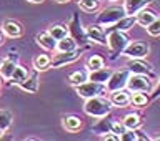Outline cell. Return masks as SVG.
Instances as JSON below:
<instances>
[{
	"mask_svg": "<svg viewBox=\"0 0 160 141\" xmlns=\"http://www.w3.org/2000/svg\"><path fill=\"white\" fill-rule=\"evenodd\" d=\"M130 38L127 37V33L125 32H118V30H113V32H108L107 33V45L110 48V58L115 60L117 57L123 53L125 47L128 45Z\"/></svg>",
	"mask_w": 160,
	"mask_h": 141,
	"instance_id": "obj_2",
	"label": "cell"
},
{
	"mask_svg": "<svg viewBox=\"0 0 160 141\" xmlns=\"http://www.w3.org/2000/svg\"><path fill=\"white\" fill-rule=\"evenodd\" d=\"M155 18H157V13H155L153 10H148L147 7L138 10V12L135 13V20H137V23L142 25V27H147V25L152 23Z\"/></svg>",
	"mask_w": 160,
	"mask_h": 141,
	"instance_id": "obj_20",
	"label": "cell"
},
{
	"mask_svg": "<svg viewBox=\"0 0 160 141\" xmlns=\"http://www.w3.org/2000/svg\"><path fill=\"white\" fill-rule=\"evenodd\" d=\"M18 65V55H13L10 53L7 58L2 60V63H0V77H2L3 80H8L10 77H12L13 70L15 67Z\"/></svg>",
	"mask_w": 160,
	"mask_h": 141,
	"instance_id": "obj_14",
	"label": "cell"
},
{
	"mask_svg": "<svg viewBox=\"0 0 160 141\" xmlns=\"http://www.w3.org/2000/svg\"><path fill=\"white\" fill-rule=\"evenodd\" d=\"M78 5L83 12L93 13L100 8V0H78Z\"/></svg>",
	"mask_w": 160,
	"mask_h": 141,
	"instance_id": "obj_30",
	"label": "cell"
},
{
	"mask_svg": "<svg viewBox=\"0 0 160 141\" xmlns=\"http://www.w3.org/2000/svg\"><path fill=\"white\" fill-rule=\"evenodd\" d=\"M87 80H88L87 70H77V72H73L68 77V83L72 85V87H78V85H82L83 82H87Z\"/></svg>",
	"mask_w": 160,
	"mask_h": 141,
	"instance_id": "obj_27",
	"label": "cell"
},
{
	"mask_svg": "<svg viewBox=\"0 0 160 141\" xmlns=\"http://www.w3.org/2000/svg\"><path fill=\"white\" fill-rule=\"evenodd\" d=\"M27 2H30V3H42L43 0H27Z\"/></svg>",
	"mask_w": 160,
	"mask_h": 141,
	"instance_id": "obj_38",
	"label": "cell"
},
{
	"mask_svg": "<svg viewBox=\"0 0 160 141\" xmlns=\"http://www.w3.org/2000/svg\"><path fill=\"white\" fill-rule=\"evenodd\" d=\"M153 139H155V141H160V134H157V136H153Z\"/></svg>",
	"mask_w": 160,
	"mask_h": 141,
	"instance_id": "obj_40",
	"label": "cell"
},
{
	"mask_svg": "<svg viewBox=\"0 0 160 141\" xmlns=\"http://www.w3.org/2000/svg\"><path fill=\"white\" fill-rule=\"evenodd\" d=\"M0 63H2V60H0Z\"/></svg>",
	"mask_w": 160,
	"mask_h": 141,
	"instance_id": "obj_43",
	"label": "cell"
},
{
	"mask_svg": "<svg viewBox=\"0 0 160 141\" xmlns=\"http://www.w3.org/2000/svg\"><path fill=\"white\" fill-rule=\"evenodd\" d=\"M105 67V58L100 57V55H92L88 60H87V70L88 72H92V70H98Z\"/></svg>",
	"mask_w": 160,
	"mask_h": 141,
	"instance_id": "obj_32",
	"label": "cell"
},
{
	"mask_svg": "<svg viewBox=\"0 0 160 141\" xmlns=\"http://www.w3.org/2000/svg\"><path fill=\"white\" fill-rule=\"evenodd\" d=\"M0 88H2V77H0Z\"/></svg>",
	"mask_w": 160,
	"mask_h": 141,
	"instance_id": "obj_42",
	"label": "cell"
},
{
	"mask_svg": "<svg viewBox=\"0 0 160 141\" xmlns=\"http://www.w3.org/2000/svg\"><path fill=\"white\" fill-rule=\"evenodd\" d=\"M125 88L128 90L130 93L133 92H145V93H150L152 92V80H150L147 75H132L130 73V77L127 80V85H125Z\"/></svg>",
	"mask_w": 160,
	"mask_h": 141,
	"instance_id": "obj_7",
	"label": "cell"
},
{
	"mask_svg": "<svg viewBox=\"0 0 160 141\" xmlns=\"http://www.w3.org/2000/svg\"><path fill=\"white\" fill-rule=\"evenodd\" d=\"M67 28H68V35L77 42L78 47H87V43L90 42V40L87 37L85 28L82 27V22H80V15L78 13L72 15V20H70V23L67 25Z\"/></svg>",
	"mask_w": 160,
	"mask_h": 141,
	"instance_id": "obj_5",
	"label": "cell"
},
{
	"mask_svg": "<svg viewBox=\"0 0 160 141\" xmlns=\"http://www.w3.org/2000/svg\"><path fill=\"white\" fill-rule=\"evenodd\" d=\"M5 43V35H3V32H2V28H0V47Z\"/></svg>",
	"mask_w": 160,
	"mask_h": 141,
	"instance_id": "obj_37",
	"label": "cell"
},
{
	"mask_svg": "<svg viewBox=\"0 0 160 141\" xmlns=\"http://www.w3.org/2000/svg\"><path fill=\"white\" fill-rule=\"evenodd\" d=\"M47 32L52 35L55 40H62L63 37H67L68 35V28L65 27V25H60V23H55V25H50Z\"/></svg>",
	"mask_w": 160,
	"mask_h": 141,
	"instance_id": "obj_29",
	"label": "cell"
},
{
	"mask_svg": "<svg viewBox=\"0 0 160 141\" xmlns=\"http://www.w3.org/2000/svg\"><path fill=\"white\" fill-rule=\"evenodd\" d=\"M55 2H58V3H65V2H70V0H55Z\"/></svg>",
	"mask_w": 160,
	"mask_h": 141,
	"instance_id": "obj_39",
	"label": "cell"
},
{
	"mask_svg": "<svg viewBox=\"0 0 160 141\" xmlns=\"http://www.w3.org/2000/svg\"><path fill=\"white\" fill-rule=\"evenodd\" d=\"M85 48H87V47H77L75 50H70V52H58V53H55L52 57L50 65H52V68H62V67L70 65V63H75L77 60H80V57H82V53H83Z\"/></svg>",
	"mask_w": 160,
	"mask_h": 141,
	"instance_id": "obj_3",
	"label": "cell"
},
{
	"mask_svg": "<svg viewBox=\"0 0 160 141\" xmlns=\"http://www.w3.org/2000/svg\"><path fill=\"white\" fill-rule=\"evenodd\" d=\"M50 62H52V57H50V55L40 53V55H37V57L33 58L32 65H33V68L37 70V72H47L48 68H52Z\"/></svg>",
	"mask_w": 160,
	"mask_h": 141,
	"instance_id": "obj_21",
	"label": "cell"
},
{
	"mask_svg": "<svg viewBox=\"0 0 160 141\" xmlns=\"http://www.w3.org/2000/svg\"><path fill=\"white\" fill-rule=\"evenodd\" d=\"M112 131L115 133V134H122V133H125L127 131V128L123 126V123H118V121H112Z\"/></svg>",
	"mask_w": 160,
	"mask_h": 141,
	"instance_id": "obj_34",
	"label": "cell"
},
{
	"mask_svg": "<svg viewBox=\"0 0 160 141\" xmlns=\"http://www.w3.org/2000/svg\"><path fill=\"white\" fill-rule=\"evenodd\" d=\"M35 40H37V43L43 50H47V52H55V48H57V40H55L48 32L37 33V35H35Z\"/></svg>",
	"mask_w": 160,
	"mask_h": 141,
	"instance_id": "obj_17",
	"label": "cell"
},
{
	"mask_svg": "<svg viewBox=\"0 0 160 141\" xmlns=\"http://www.w3.org/2000/svg\"><path fill=\"white\" fill-rule=\"evenodd\" d=\"M152 95H150V101H155L157 98H160V82H158V85L155 88H152V92H150Z\"/></svg>",
	"mask_w": 160,
	"mask_h": 141,
	"instance_id": "obj_36",
	"label": "cell"
},
{
	"mask_svg": "<svg viewBox=\"0 0 160 141\" xmlns=\"http://www.w3.org/2000/svg\"><path fill=\"white\" fill-rule=\"evenodd\" d=\"M153 0H123V10L125 15H135L138 10L148 7Z\"/></svg>",
	"mask_w": 160,
	"mask_h": 141,
	"instance_id": "obj_18",
	"label": "cell"
},
{
	"mask_svg": "<svg viewBox=\"0 0 160 141\" xmlns=\"http://www.w3.org/2000/svg\"><path fill=\"white\" fill-rule=\"evenodd\" d=\"M137 25V20H135V15H123L120 20H117L115 23L108 25V27H105V35L108 32H113V30H118V32H128L132 27Z\"/></svg>",
	"mask_w": 160,
	"mask_h": 141,
	"instance_id": "obj_10",
	"label": "cell"
},
{
	"mask_svg": "<svg viewBox=\"0 0 160 141\" xmlns=\"http://www.w3.org/2000/svg\"><path fill=\"white\" fill-rule=\"evenodd\" d=\"M85 32H87L90 42L98 45H107V35H105L103 28H100V25H90V27L85 28Z\"/></svg>",
	"mask_w": 160,
	"mask_h": 141,
	"instance_id": "obj_15",
	"label": "cell"
},
{
	"mask_svg": "<svg viewBox=\"0 0 160 141\" xmlns=\"http://www.w3.org/2000/svg\"><path fill=\"white\" fill-rule=\"evenodd\" d=\"M62 126H63V129H67L68 133H78L80 129H82L83 123L77 115H65L62 118Z\"/></svg>",
	"mask_w": 160,
	"mask_h": 141,
	"instance_id": "obj_16",
	"label": "cell"
},
{
	"mask_svg": "<svg viewBox=\"0 0 160 141\" xmlns=\"http://www.w3.org/2000/svg\"><path fill=\"white\" fill-rule=\"evenodd\" d=\"M78 45L77 42L70 37V35H67V37H63L62 40H57V48H55V52H70V50H75Z\"/></svg>",
	"mask_w": 160,
	"mask_h": 141,
	"instance_id": "obj_26",
	"label": "cell"
},
{
	"mask_svg": "<svg viewBox=\"0 0 160 141\" xmlns=\"http://www.w3.org/2000/svg\"><path fill=\"white\" fill-rule=\"evenodd\" d=\"M2 32H3L5 37H8V38H20L23 35V27L18 20L7 18V20H3V23H2Z\"/></svg>",
	"mask_w": 160,
	"mask_h": 141,
	"instance_id": "obj_11",
	"label": "cell"
},
{
	"mask_svg": "<svg viewBox=\"0 0 160 141\" xmlns=\"http://www.w3.org/2000/svg\"><path fill=\"white\" fill-rule=\"evenodd\" d=\"M127 70L132 75H150L152 73V65L143 62V58H130L127 63Z\"/></svg>",
	"mask_w": 160,
	"mask_h": 141,
	"instance_id": "obj_12",
	"label": "cell"
},
{
	"mask_svg": "<svg viewBox=\"0 0 160 141\" xmlns=\"http://www.w3.org/2000/svg\"><path fill=\"white\" fill-rule=\"evenodd\" d=\"M77 90V95L82 98H93V96H103V95H107V87H105V83H97V82H83L82 85H78V87H75Z\"/></svg>",
	"mask_w": 160,
	"mask_h": 141,
	"instance_id": "obj_6",
	"label": "cell"
},
{
	"mask_svg": "<svg viewBox=\"0 0 160 141\" xmlns=\"http://www.w3.org/2000/svg\"><path fill=\"white\" fill-rule=\"evenodd\" d=\"M147 33L150 37H160V17H157L152 23H148L147 27Z\"/></svg>",
	"mask_w": 160,
	"mask_h": 141,
	"instance_id": "obj_33",
	"label": "cell"
},
{
	"mask_svg": "<svg viewBox=\"0 0 160 141\" xmlns=\"http://www.w3.org/2000/svg\"><path fill=\"white\" fill-rule=\"evenodd\" d=\"M28 75H30V73H28L23 67L17 65V67H15V70H13V73H12V77L8 78V83H10V85H20L22 82H25V80H27Z\"/></svg>",
	"mask_w": 160,
	"mask_h": 141,
	"instance_id": "obj_25",
	"label": "cell"
},
{
	"mask_svg": "<svg viewBox=\"0 0 160 141\" xmlns=\"http://www.w3.org/2000/svg\"><path fill=\"white\" fill-rule=\"evenodd\" d=\"M130 103L137 108H145L150 103V98L147 96L145 92H133L130 93Z\"/></svg>",
	"mask_w": 160,
	"mask_h": 141,
	"instance_id": "obj_23",
	"label": "cell"
},
{
	"mask_svg": "<svg viewBox=\"0 0 160 141\" xmlns=\"http://www.w3.org/2000/svg\"><path fill=\"white\" fill-rule=\"evenodd\" d=\"M110 73H112V70L110 68H98V70H92V72H88V80L90 82H97V83H105L110 77Z\"/></svg>",
	"mask_w": 160,
	"mask_h": 141,
	"instance_id": "obj_22",
	"label": "cell"
},
{
	"mask_svg": "<svg viewBox=\"0 0 160 141\" xmlns=\"http://www.w3.org/2000/svg\"><path fill=\"white\" fill-rule=\"evenodd\" d=\"M110 103L112 106H117V108H125L130 105V92L127 88H122V90H115V92H110Z\"/></svg>",
	"mask_w": 160,
	"mask_h": 141,
	"instance_id": "obj_13",
	"label": "cell"
},
{
	"mask_svg": "<svg viewBox=\"0 0 160 141\" xmlns=\"http://www.w3.org/2000/svg\"><path fill=\"white\" fill-rule=\"evenodd\" d=\"M130 77V72L127 68L125 70H118V72H112L110 73L108 80L105 82V87H107V92H115V90H122L127 85V80Z\"/></svg>",
	"mask_w": 160,
	"mask_h": 141,
	"instance_id": "obj_8",
	"label": "cell"
},
{
	"mask_svg": "<svg viewBox=\"0 0 160 141\" xmlns=\"http://www.w3.org/2000/svg\"><path fill=\"white\" fill-rule=\"evenodd\" d=\"M122 123L127 129H137L142 126V116L138 113H128V115H125Z\"/></svg>",
	"mask_w": 160,
	"mask_h": 141,
	"instance_id": "obj_24",
	"label": "cell"
},
{
	"mask_svg": "<svg viewBox=\"0 0 160 141\" xmlns=\"http://www.w3.org/2000/svg\"><path fill=\"white\" fill-rule=\"evenodd\" d=\"M83 111L92 118H102V116H108L112 111V103L110 100L105 96H93V98H87V101L83 105Z\"/></svg>",
	"mask_w": 160,
	"mask_h": 141,
	"instance_id": "obj_1",
	"label": "cell"
},
{
	"mask_svg": "<svg viewBox=\"0 0 160 141\" xmlns=\"http://www.w3.org/2000/svg\"><path fill=\"white\" fill-rule=\"evenodd\" d=\"M12 121H13V115L8 110H0V129L7 131L12 126Z\"/></svg>",
	"mask_w": 160,
	"mask_h": 141,
	"instance_id": "obj_31",
	"label": "cell"
},
{
	"mask_svg": "<svg viewBox=\"0 0 160 141\" xmlns=\"http://www.w3.org/2000/svg\"><path fill=\"white\" fill-rule=\"evenodd\" d=\"M102 139H105V141H118L120 136H118V134H115L113 131H107V133L102 134Z\"/></svg>",
	"mask_w": 160,
	"mask_h": 141,
	"instance_id": "obj_35",
	"label": "cell"
},
{
	"mask_svg": "<svg viewBox=\"0 0 160 141\" xmlns=\"http://www.w3.org/2000/svg\"><path fill=\"white\" fill-rule=\"evenodd\" d=\"M3 133H5V131H3V129H0V138H2V136H3Z\"/></svg>",
	"mask_w": 160,
	"mask_h": 141,
	"instance_id": "obj_41",
	"label": "cell"
},
{
	"mask_svg": "<svg viewBox=\"0 0 160 141\" xmlns=\"http://www.w3.org/2000/svg\"><path fill=\"white\" fill-rule=\"evenodd\" d=\"M112 121H113V120H107V116H102V120H100L97 125H93V128H92L93 133L102 136L103 133L112 131Z\"/></svg>",
	"mask_w": 160,
	"mask_h": 141,
	"instance_id": "obj_28",
	"label": "cell"
},
{
	"mask_svg": "<svg viewBox=\"0 0 160 141\" xmlns=\"http://www.w3.org/2000/svg\"><path fill=\"white\" fill-rule=\"evenodd\" d=\"M150 53V45L147 42H128L123 53L128 58H145Z\"/></svg>",
	"mask_w": 160,
	"mask_h": 141,
	"instance_id": "obj_9",
	"label": "cell"
},
{
	"mask_svg": "<svg viewBox=\"0 0 160 141\" xmlns=\"http://www.w3.org/2000/svg\"><path fill=\"white\" fill-rule=\"evenodd\" d=\"M123 15H125L123 5H110V7L100 10V13L97 15V25L108 27V25H112L117 20H120Z\"/></svg>",
	"mask_w": 160,
	"mask_h": 141,
	"instance_id": "obj_4",
	"label": "cell"
},
{
	"mask_svg": "<svg viewBox=\"0 0 160 141\" xmlns=\"http://www.w3.org/2000/svg\"><path fill=\"white\" fill-rule=\"evenodd\" d=\"M18 87L22 88L23 92H27V93H37L38 92V87H40V83H38V72L35 70V72L32 75H28L27 80L22 82Z\"/></svg>",
	"mask_w": 160,
	"mask_h": 141,
	"instance_id": "obj_19",
	"label": "cell"
}]
</instances>
